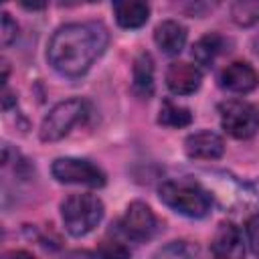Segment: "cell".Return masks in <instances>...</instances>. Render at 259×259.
Listing matches in <instances>:
<instances>
[{"instance_id":"cell-1","label":"cell","mask_w":259,"mask_h":259,"mask_svg":"<svg viewBox=\"0 0 259 259\" xmlns=\"http://www.w3.org/2000/svg\"><path fill=\"white\" fill-rule=\"evenodd\" d=\"M109 32L101 22H71L55 30L47 47L49 65L65 77H81L101 57Z\"/></svg>"},{"instance_id":"cell-2","label":"cell","mask_w":259,"mask_h":259,"mask_svg":"<svg viewBox=\"0 0 259 259\" xmlns=\"http://www.w3.org/2000/svg\"><path fill=\"white\" fill-rule=\"evenodd\" d=\"M158 196L166 206L190 219L206 217L212 206V194L198 182L186 178L162 182L158 188Z\"/></svg>"},{"instance_id":"cell-3","label":"cell","mask_w":259,"mask_h":259,"mask_svg":"<svg viewBox=\"0 0 259 259\" xmlns=\"http://www.w3.org/2000/svg\"><path fill=\"white\" fill-rule=\"evenodd\" d=\"M103 202L99 196L83 192L71 194L61 204V219L69 235L83 237L91 233L103 219Z\"/></svg>"},{"instance_id":"cell-4","label":"cell","mask_w":259,"mask_h":259,"mask_svg":"<svg viewBox=\"0 0 259 259\" xmlns=\"http://www.w3.org/2000/svg\"><path fill=\"white\" fill-rule=\"evenodd\" d=\"M89 115V105L83 99H65L61 103H57L42 119L38 136L42 142H59L65 136H69V132L77 125L83 123Z\"/></svg>"},{"instance_id":"cell-5","label":"cell","mask_w":259,"mask_h":259,"mask_svg":"<svg viewBox=\"0 0 259 259\" xmlns=\"http://www.w3.org/2000/svg\"><path fill=\"white\" fill-rule=\"evenodd\" d=\"M219 113L223 130L237 140H247L259 130V107L249 101L229 99L219 105Z\"/></svg>"},{"instance_id":"cell-6","label":"cell","mask_w":259,"mask_h":259,"mask_svg":"<svg viewBox=\"0 0 259 259\" xmlns=\"http://www.w3.org/2000/svg\"><path fill=\"white\" fill-rule=\"evenodd\" d=\"M51 172L63 184H83L91 188H101L105 184L103 170L81 158H57L51 166Z\"/></svg>"},{"instance_id":"cell-7","label":"cell","mask_w":259,"mask_h":259,"mask_svg":"<svg viewBox=\"0 0 259 259\" xmlns=\"http://www.w3.org/2000/svg\"><path fill=\"white\" fill-rule=\"evenodd\" d=\"M119 231L127 239L144 243V241H148V239H152L156 235L158 219H156V214L152 212V208L146 202L136 200L125 208V214L119 221Z\"/></svg>"},{"instance_id":"cell-8","label":"cell","mask_w":259,"mask_h":259,"mask_svg":"<svg viewBox=\"0 0 259 259\" xmlns=\"http://www.w3.org/2000/svg\"><path fill=\"white\" fill-rule=\"evenodd\" d=\"M184 152L194 160H217L225 154V142L210 130H200L184 140Z\"/></svg>"},{"instance_id":"cell-9","label":"cell","mask_w":259,"mask_h":259,"mask_svg":"<svg viewBox=\"0 0 259 259\" xmlns=\"http://www.w3.org/2000/svg\"><path fill=\"white\" fill-rule=\"evenodd\" d=\"M219 81L223 89L233 93H249L259 85V73L247 61H235L223 69Z\"/></svg>"},{"instance_id":"cell-10","label":"cell","mask_w":259,"mask_h":259,"mask_svg":"<svg viewBox=\"0 0 259 259\" xmlns=\"http://www.w3.org/2000/svg\"><path fill=\"white\" fill-rule=\"evenodd\" d=\"M200 81H202V75L196 65L176 61V63H170V67L166 69V85L176 95L194 93L200 87Z\"/></svg>"},{"instance_id":"cell-11","label":"cell","mask_w":259,"mask_h":259,"mask_svg":"<svg viewBox=\"0 0 259 259\" xmlns=\"http://www.w3.org/2000/svg\"><path fill=\"white\" fill-rule=\"evenodd\" d=\"M210 251L217 257H233V259L243 257L245 249L239 227L231 221H223L214 231V237L210 241Z\"/></svg>"},{"instance_id":"cell-12","label":"cell","mask_w":259,"mask_h":259,"mask_svg":"<svg viewBox=\"0 0 259 259\" xmlns=\"http://www.w3.org/2000/svg\"><path fill=\"white\" fill-rule=\"evenodd\" d=\"M186 28L176 20H164L154 30V40L158 49L166 55H178L186 45Z\"/></svg>"},{"instance_id":"cell-13","label":"cell","mask_w":259,"mask_h":259,"mask_svg":"<svg viewBox=\"0 0 259 259\" xmlns=\"http://www.w3.org/2000/svg\"><path fill=\"white\" fill-rule=\"evenodd\" d=\"M113 14L121 28H140L148 22L150 6L146 0H113Z\"/></svg>"},{"instance_id":"cell-14","label":"cell","mask_w":259,"mask_h":259,"mask_svg":"<svg viewBox=\"0 0 259 259\" xmlns=\"http://www.w3.org/2000/svg\"><path fill=\"white\" fill-rule=\"evenodd\" d=\"M134 93L142 99L152 97L154 93V61L150 53H140L134 61Z\"/></svg>"},{"instance_id":"cell-15","label":"cell","mask_w":259,"mask_h":259,"mask_svg":"<svg viewBox=\"0 0 259 259\" xmlns=\"http://www.w3.org/2000/svg\"><path fill=\"white\" fill-rule=\"evenodd\" d=\"M225 51V38L219 34V32H208L204 34L202 38H198L192 47V57L198 65H204V67H210L217 57Z\"/></svg>"},{"instance_id":"cell-16","label":"cell","mask_w":259,"mask_h":259,"mask_svg":"<svg viewBox=\"0 0 259 259\" xmlns=\"http://www.w3.org/2000/svg\"><path fill=\"white\" fill-rule=\"evenodd\" d=\"M192 121V113L190 109L176 105L172 101H164L160 107V115H158V123L168 125V127H184Z\"/></svg>"},{"instance_id":"cell-17","label":"cell","mask_w":259,"mask_h":259,"mask_svg":"<svg viewBox=\"0 0 259 259\" xmlns=\"http://www.w3.org/2000/svg\"><path fill=\"white\" fill-rule=\"evenodd\" d=\"M231 18L239 26H253L259 22V0H233Z\"/></svg>"},{"instance_id":"cell-18","label":"cell","mask_w":259,"mask_h":259,"mask_svg":"<svg viewBox=\"0 0 259 259\" xmlns=\"http://www.w3.org/2000/svg\"><path fill=\"white\" fill-rule=\"evenodd\" d=\"M18 36V24L12 20V16L8 12L2 14V45L10 47Z\"/></svg>"},{"instance_id":"cell-19","label":"cell","mask_w":259,"mask_h":259,"mask_svg":"<svg viewBox=\"0 0 259 259\" xmlns=\"http://www.w3.org/2000/svg\"><path fill=\"white\" fill-rule=\"evenodd\" d=\"M245 229H247V241H249L251 251L255 255H259V212L253 214V217H249Z\"/></svg>"},{"instance_id":"cell-20","label":"cell","mask_w":259,"mask_h":259,"mask_svg":"<svg viewBox=\"0 0 259 259\" xmlns=\"http://www.w3.org/2000/svg\"><path fill=\"white\" fill-rule=\"evenodd\" d=\"M184 241H174V243H170V247H166V249H160L156 255H180V257H186V255H190L192 251L190 249H184Z\"/></svg>"},{"instance_id":"cell-21","label":"cell","mask_w":259,"mask_h":259,"mask_svg":"<svg viewBox=\"0 0 259 259\" xmlns=\"http://www.w3.org/2000/svg\"><path fill=\"white\" fill-rule=\"evenodd\" d=\"M101 253L103 255H121V257H125V255H130V249H125V247H121L119 243H103V247H101Z\"/></svg>"},{"instance_id":"cell-22","label":"cell","mask_w":259,"mask_h":259,"mask_svg":"<svg viewBox=\"0 0 259 259\" xmlns=\"http://www.w3.org/2000/svg\"><path fill=\"white\" fill-rule=\"evenodd\" d=\"M20 2V6H24L26 10H42L47 4H49V0H18Z\"/></svg>"},{"instance_id":"cell-23","label":"cell","mask_w":259,"mask_h":259,"mask_svg":"<svg viewBox=\"0 0 259 259\" xmlns=\"http://www.w3.org/2000/svg\"><path fill=\"white\" fill-rule=\"evenodd\" d=\"M255 53L259 55V36H257V40H255Z\"/></svg>"},{"instance_id":"cell-24","label":"cell","mask_w":259,"mask_h":259,"mask_svg":"<svg viewBox=\"0 0 259 259\" xmlns=\"http://www.w3.org/2000/svg\"><path fill=\"white\" fill-rule=\"evenodd\" d=\"M87 2H99V0H87Z\"/></svg>"}]
</instances>
